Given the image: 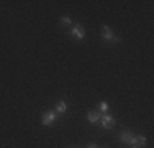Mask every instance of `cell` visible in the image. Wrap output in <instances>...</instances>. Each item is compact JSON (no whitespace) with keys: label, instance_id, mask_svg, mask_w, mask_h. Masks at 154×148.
I'll list each match as a JSON object with an SVG mask.
<instances>
[{"label":"cell","instance_id":"cell-11","mask_svg":"<svg viewBox=\"0 0 154 148\" xmlns=\"http://www.w3.org/2000/svg\"><path fill=\"white\" fill-rule=\"evenodd\" d=\"M85 148H98L97 145H95V143H89V145H87Z\"/></svg>","mask_w":154,"mask_h":148},{"label":"cell","instance_id":"cell-1","mask_svg":"<svg viewBox=\"0 0 154 148\" xmlns=\"http://www.w3.org/2000/svg\"><path fill=\"white\" fill-rule=\"evenodd\" d=\"M100 36L105 43H110V44H120L122 43V38L116 36L113 33V30L108 27V25H102V30H100Z\"/></svg>","mask_w":154,"mask_h":148},{"label":"cell","instance_id":"cell-9","mask_svg":"<svg viewBox=\"0 0 154 148\" xmlns=\"http://www.w3.org/2000/svg\"><path fill=\"white\" fill-rule=\"evenodd\" d=\"M108 107H110V105H108V102L102 101V102L97 105V110H98L100 114H107V112H108Z\"/></svg>","mask_w":154,"mask_h":148},{"label":"cell","instance_id":"cell-3","mask_svg":"<svg viewBox=\"0 0 154 148\" xmlns=\"http://www.w3.org/2000/svg\"><path fill=\"white\" fill-rule=\"evenodd\" d=\"M69 33H71V36H72V38L79 40V41L85 40V28H84V25H80V23L72 25L71 30H69Z\"/></svg>","mask_w":154,"mask_h":148},{"label":"cell","instance_id":"cell-2","mask_svg":"<svg viewBox=\"0 0 154 148\" xmlns=\"http://www.w3.org/2000/svg\"><path fill=\"white\" fill-rule=\"evenodd\" d=\"M100 127L103 128V130H112L113 127L116 125V118L112 115V114H102V117H100Z\"/></svg>","mask_w":154,"mask_h":148},{"label":"cell","instance_id":"cell-10","mask_svg":"<svg viewBox=\"0 0 154 148\" xmlns=\"http://www.w3.org/2000/svg\"><path fill=\"white\" fill-rule=\"evenodd\" d=\"M59 23H61V27H72L71 18H69L67 15H62V17H61V20H59Z\"/></svg>","mask_w":154,"mask_h":148},{"label":"cell","instance_id":"cell-12","mask_svg":"<svg viewBox=\"0 0 154 148\" xmlns=\"http://www.w3.org/2000/svg\"><path fill=\"white\" fill-rule=\"evenodd\" d=\"M71 148H77V146H71Z\"/></svg>","mask_w":154,"mask_h":148},{"label":"cell","instance_id":"cell-5","mask_svg":"<svg viewBox=\"0 0 154 148\" xmlns=\"http://www.w3.org/2000/svg\"><path fill=\"white\" fill-rule=\"evenodd\" d=\"M133 138H134V133H131L130 130H122L118 133V140L123 143V145L130 146L131 143H133Z\"/></svg>","mask_w":154,"mask_h":148},{"label":"cell","instance_id":"cell-7","mask_svg":"<svg viewBox=\"0 0 154 148\" xmlns=\"http://www.w3.org/2000/svg\"><path fill=\"white\" fill-rule=\"evenodd\" d=\"M100 117H102V114L98 110H89L87 112V120H89L90 125H97L100 122Z\"/></svg>","mask_w":154,"mask_h":148},{"label":"cell","instance_id":"cell-6","mask_svg":"<svg viewBox=\"0 0 154 148\" xmlns=\"http://www.w3.org/2000/svg\"><path fill=\"white\" fill-rule=\"evenodd\" d=\"M146 143H148V138H146V135H143V133H138V135H134L133 138V143H131V148H144Z\"/></svg>","mask_w":154,"mask_h":148},{"label":"cell","instance_id":"cell-8","mask_svg":"<svg viewBox=\"0 0 154 148\" xmlns=\"http://www.w3.org/2000/svg\"><path fill=\"white\" fill-rule=\"evenodd\" d=\"M67 110H69V104L66 102V101H59V102L56 104V107H54V112L57 114V117H59V115H64Z\"/></svg>","mask_w":154,"mask_h":148},{"label":"cell","instance_id":"cell-4","mask_svg":"<svg viewBox=\"0 0 154 148\" xmlns=\"http://www.w3.org/2000/svg\"><path fill=\"white\" fill-rule=\"evenodd\" d=\"M56 120H57V114L54 112V110H48V112H45L41 117V125H45V127H53V125L56 124Z\"/></svg>","mask_w":154,"mask_h":148}]
</instances>
